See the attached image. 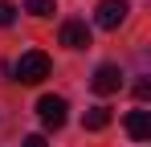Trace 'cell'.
<instances>
[{"label": "cell", "instance_id": "obj_1", "mask_svg": "<svg viewBox=\"0 0 151 147\" xmlns=\"http://www.w3.org/2000/svg\"><path fill=\"white\" fill-rule=\"evenodd\" d=\"M49 57L41 53V49H29L21 53V61H17V82H25V86H37V82H45L49 78Z\"/></svg>", "mask_w": 151, "mask_h": 147}, {"label": "cell", "instance_id": "obj_4", "mask_svg": "<svg viewBox=\"0 0 151 147\" xmlns=\"http://www.w3.org/2000/svg\"><path fill=\"white\" fill-rule=\"evenodd\" d=\"M90 86H94L98 94H114V90L123 86V70H119V66H98V70H94V82H90Z\"/></svg>", "mask_w": 151, "mask_h": 147}, {"label": "cell", "instance_id": "obj_5", "mask_svg": "<svg viewBox=\"0 0 151 147\" xmlns=\"http://www.w3.org/2000/svg\"><path fill=\"white\" fill-rule=\"evenodd\" d=\"M61 45H65V49H86V45H90L86 21H65V24H61Z\"/></svg>", "mask_w": 151, "mask_h": 147}, {"label": "cell", "instance_id": "obj_2", "mask_svg": "<svg viewBox=\"0 0 151 147\" xmlns=\"http://www.w3.org/2000/svg\"><path fill=\"white\" fill-rule=\"evenodd\" d=\"M127 12H131L127 0H102L98 12H94V21H98V29H119V24L127 21Z\"/></svg>", "mask_w": 151, "mask_h": 147}, {"label": "cell", "instance_id": "obj_7", "mask_svg": "<svg viewBox=\"0 0 151 147\" xmlns=\"http://www.w3.org/2000/svg\"><path fill=\"white\" fill-rule=\"evenodd\" d=\"M82 127H86V131H102V127H110V110H106V106H90L86 119H82Z\"/></svg>", "mask_w": 151, "mask_h": 147}, {"label": "cell", "instance_id": "obj_9", "mask_svg": "<svg viewBox=\"0 0 151 147\" xmlns=\"http://www.w3.org/2000/svg\"><path fill=\"white\" fill-rule=\"evenodd\" d=\"M12 21H17V8H12L8 0H0V29H8Z\"/></svg>", "mask_w": 151, "mask_h": 147}, {"label": "cell", "instance_id": "obj_6", "mask_svg": "<svg viewBox=\"0 0 151 147\" xmlns=\"http://www.w3.org/2000/svg\"><path fill=\"white\" fill-rule=\"evenodd\" d=\"M127 135H131L135 143L151 139V115L147 110H131V115H127Z\"/></svg>", "mask_w": 151, "mask_h": 147}, {"label": "cell", "instance_id": "obj_10", "mask_svg": "<svg viewBox=\"0 0 151 147\" xmlns=\"http://www.w3.org/2000/svg\"><path fill=\"white\" fill-rule=\"evenodd\" d=\"M21 147H45V135H25Z\"/></svg>", "mask_w": 151, "mask_h": 147}, {"label": "cell", "instance_id": "obj_8", "mask_svg": "<svg viewBox=\"0 0 151 147\" xmlns=\"http://www.w3.org/2000/svg\"><path fill=\"white\" fill-rule=\"evenodd\" d=\"M25 12H33V17H53L57 4H53V0H25Z\"/></svg>", "mask_w": 151, "mask_h": 147}, {"label": "cell", "instance_id": "obj_3", "mask_svg": "<svg viewBox=\"0 0 151 147\" xmlns=\"http://www.w3.org/2000/svg\"><path fill=\"white\" fill-rule=\"evenodd\" d=\"M65 110H70L65 98H57V94H45L41 102H37V115H41V122H45L49 131H57V127L65 122Z\"/></svg>", "mask_w": 151, "mask_h": 147}]
</instances>
